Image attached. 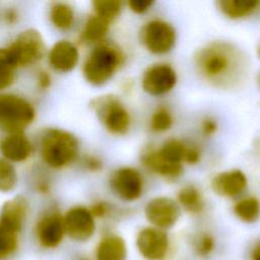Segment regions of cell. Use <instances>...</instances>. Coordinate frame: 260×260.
<instances>
[{
  "label": "cell",
  "mask_w": 260,
  "mask_h": 260,
  "mask_svg": "<svg viewBox=\"0 0 260 260\" xmlns=\"http://www.w3.org/2000/svg\"><path fill=\"white\" fill-rule=\"evenodd\" d=\"M201 149L198 145L196 144H188L187 145V150L185 154V160L184 164L194 166L197 165L201 160Z\"/></svg>",
  "instance_id": "1f68e13d"
},
{
  "label": "cell",
  "mask_w": 260,
  "mask_h": 260,
  "mask_svg": "<svg viewBox=\"0 0 260 260\" xmlns=\"http://www.w3.org/2000/svg\"><path fill=\"white\" fill-rule=\"evenodd\" d=\"M136 246L144 258L148 260H160L167 254L169 237L164 230L146 226L138 232Z\"/></svg>",
  "instance_id": "8fae6325"
},
{
  "label": "cell",
  "mask_w": 260,
  "mask_h": 260,
  "mask_svg": "<svg viewBox=\"0 0 260 260\" xmlns=\"http://www.w3.org/2000/svg\"><path fill=\"white\" fill-rule=\"evenodd\" d=\"M109 185L113 193L126 202L138 200L144 191L143 176L133 167H121L113 171Z\"/></svg>",
  "instance_id": "ba28073f"
},
{
  "label": "cell",
  "mask_w": 260,
  "mask_h": 260,
  "mask_svg": "<svg viewBox=\"0 0 260 260\" xmlns=\"http://www.w3.org/2000/svg\"><path fill=\"white\" fill-rule=\"evenodd\" d=\"M210 187L216 195L232 199L239 197L245 192L248 187V178L242 170H226L212 177Z\"/></svg>",
  "instance_id": "4fadbf2b"
},
{
  "label": "cell",
  "mask_w": 260,
  "mask_h": 260,
  "mask_svg": "<svg viewBox=\"0 0 260 260\" xmlns=\"http://www.w3.org/2000/svg\"><path fill=\"white\" fill-rule=\"evenodd\" d=\"M79 150V142L71 132L59 129H45L40 137V152L44 162L53 169H61L73 162Z\"/></svg>",
  "instance_id": "3957f363"
},
{
  "label": "cell",
  "mask_w": 260,
  "mask_h": 260,
  "mask_svg": "<svg viewBox=\"0 0 260 260\" xmlns=\"http://www.w3.org/2000/svg\"><path fill=\"white\" fill-rule=\"evenodd\" d=\"M93 14L104 18L112 23L121 14L123 9V2L119 0H95L92 1Z\"/></svg>",
  "instance_id": "484cf974"
},
{
  "label": "cell",
  "mask_w": 260,
  "mask_h": 260,
  "mask_svg": "<svg viewBox=\"0 0 260 260\" xmlns=\"http://www.w3.org/2000/svg\"><path fill=\"white\" fill-rule=\"evenodd\" d=\"M195 70L209 85L230 89L246 78L249 62L245 53L226 41H211L194 54Z\"/></svg>",
  "instance_id": "6da1fadb"
},
{
  "label": "cell",
  "mask_w": 260,
  "mask_h": 260,
  "mask_svg": "<svg viewBox=\"0 0 260 260\" xmlns=\"http://www.w3.org/2000/svg\"><path fill=\"white\" fill-rule=\"evenodd\" d=\"M153 1L144 0H130L127 2L128 8L135 14H144L151 9Z\"/></svg>",
  "instance_id": "d6a6232c"
},
{
  "label": "cell",
  "mask_w": 260,
  "mask_h": 260,
  "mask_svg": "<svg viewBox=\"0 0 260 260\" xmlns=\"http://www.w3.org/2000/svg\"><path fill=\"white\" fill-rule=\"evenodd\" d=\"M37 237L45 248L57 247L65 234L64 220L57 211H49L41 216L37 223Z\"/></svg>",
  "instance_id": "5bb4252c"
},
{
  "label": "cell",
  "mask_w": 260,
  "mask_h": 260,
  "mask_svg": "<svg viewBox=\"0 0 260 260\" xmlns=\"http://www.w3.org/2000/svg\"><path fill=\"white\" fill-rule=\"evenodd\" d=\"M177 203L180 208L191 214H199L204 210L205 201L202 191L195 185L187 184L177 193Z\"/></svg>",
  "instance_id": "ffe728a7"
},
{
  "label": "cell",
  "mask_w": 260,
  "mask_h": 260,
  "mask_svg": "<svg viewBox=\"0 0 260 260\" xmlns=\"http://www.w3.org/2000/svg\"><path fill=\"white\" fill-rule=\"evenodd\" d=\"M16 235L0 223V259L6 258L15 251L17 246Z\"/></svg>",
  "instance_id": "f546056e"
},
{
  "label": "cell",
  "mask_w": 260,
  "mask_h": 260,
  "mask_svg": "<svg viewBox=\"0 0 260 260\" xmlns=\"http://www.w3.org/2000/svg\"><path fill=\"white\" fill-rule=\"evenodd\" d=\"M36 110L31 103L15 93H0V127L7 133H23L34 121Z\"/></svg>",
  "instance_id": "5b68a950"
},
{
  "label": "cell",
  "mask_w": 260,
  "mask_h": 260,
  "mask_svg": "<svg viewBox=\"0 0 260 260\" xmlns=\"http://www.w3.org/2000/svg\"><path fill=\"white\" fill-rule=\"evenodd\" d=\"M48 59L54 70L66 73L78 64L79 52L75 44L68 40H61L52 46Z\"/></svg>",
  "instance_id": "2e32d148"
},
{
  "label": "cell",
  "mask_w": 260,
  "mask_h": 260,
  "mask_svg": "<svg viewBox=\"0 0 260 260\" xmlns=\"http://www.w3.org/2000/svg\"><path fill=\"white\" fill-rule=\"evenodd\" d=\"M218 129V124L212 117H205L200 123V131L204 136H212L216 133Z\"/></svg>",
  "instance_id": "e575fe53"
},
{
  "label": "cell",
  "mask_w": 260,
  "mask_h": 260,
  "mask_svg": "<svg viewBox=\"0 0 260 260\" xmlns=\"http://www.w3.org/2000/svg\"><path fill=\"white\" fill-rule=\"evenodd\" d=\"M28 210V203L22 195H16L3 204L0 213V223L17 234L22 229Z\"/></svg>",
  "instance_id": "e0dca14e"
},
{
  "label": "cell",
  "mask_w": 260,
  "mask_h": 260,
  "mask_svg": "<svg viewBox=\"0 0 260 260\" xmlns=\"http://www.w3.org/2000/svg\"><path fill=\"white\" fill-rule=\"evenodd\" d=\"M65 234L75 241H86L94 233L95 221L89 208L74 206L63 217Z\"/></svg>",
  "instance_id": "7c38bea8"
},
{
  "label": "cell",
  "mask_w": 260,
  "mask_h": 260,
  "mask_svg": "<svg viewBox=\"0 0 260 260\" xmlns=\"http://www.w3.org/2000/svg\"><path fill=\"white\" fill-rule=\"evenodd\" d=\"M90 108L105 129L116 136L125 135L131 127V115L115 94L107 93L94 98Z\"/></svg>",
  "instance_id": "277c9868"
},
{
  "label": "cell",
  "mask_w": 260,
  "mask_h": 260,
  "mask_svg": "<svg viewBox=\"0 0 260 260\" xmlns=\"http://www.w3.org/2000/svg\"><path fill=\"white\" fill-rule=\"evenodd\" d=\"M187 143L179 138L171 137L162 142V144L157 147L160 155L171 164L184 165L185 154L187 150Z\"/></svg>",
  "instance_id": "cb8c5ba5"
},
{
  "label": "cell",
  "mask_w": 260,
  "mask_h": 260,
  "mask_svg": "<svg viewBox=\"0 0 260 260\" xmlns=\"http://www.w3.org/2000/svg\"><path fill=\"white\" fill-rule=\"evenodd\" d=\"M178 81L175 68L165 62L149 65L142 73L141 87L149 95L161 96L171 92Z\"/></svg>",
  "instance_id": "9c48e42d"
},
{
  "label": "cell",
  "mask_w": 260,
  "mask_h": 260,
  "mask_svg": "<svg viewBox=\"0 0 260 260\" xmlns=\"http://www.w3.org/2000/svg\"><path fill=\"white\" fill-rule=\"evenodd\" d=\"M93 217H104L111 211V206L108 202L98 201L89 208Z\"/></svg>",
  "instance_id": "d590c367"
},
{
  "label": "cell",
  "mask_w": 260,
  "mask_h": 260,
  "mask_svg": "<svg viewBox=\"0 0 260 260\" xmlns=\"http://www.w3.org/2000/svg\"><path fill=\"white\" fill-rule=\"evenodd\" d=\"M17 172L13 164L0 156V192H11L17 184Z\"/></svg>",
  "instance_id": "83f0119b"
},
{
  "label": "cell",
  "mask_w": 260,
  "mask_h": 260,
  "mask_svg": "<svg viewBox=\"0 0 260 260\" xmlns=\"http://www.w3.org/2000/svg\"><path fill=\"white\" fill-rule=\"evenodd\" d=\"M16 66L6 48H0V90L9 87L15 78Z\"/></svg>",
  "instance_id": "f1b7e54d"
},
{
  "label": "cell",
  "mask_w": 260,
  "mask_h": 260,
  "mask_svg": "<svg viewBox=\"0 0 260 260\" xmlns=\"http://www.w3.org/2000/svg\"><path fill=\"white\" fill-rule=\"evenodd\" d=\"M2 156L11 162L26 160L32 153V144L23 133L7 134L0 141Z\"/></svg>",
  "instance_id": "ac0fdd59"
},
{
  "label": "cell",
  "mask_w": 260,
  "mask_h": 260,
  "mask_svg": "<svg viewBox=\"0 0 260 260\" xmlns=\"http://www.w3.org/2000/svg\"><path fill=\"white\" fill-rule=\"evenodd\" d=\"M45 49L43 36L36 28H26L20 31L6 48L16 68L29 66L42 59Z\"/></svg>",
  "instance_id": "52a82bcc"
},
{
  "label": "cell",
  "mask_w": 260,
  "mask_h": 260,
  "mask_svg": "<svg viewBox=\"0 0 260 260\" xmlns=\"http://www.w3.org/2000/svg\"><path fill=\"white\" fill-rule=\"evenodd\" d=\"M127 249L124 240L117 235H109L96 247L98 260H126Z\"/></svg>",
  "instance_id": "44dd1931"
},
{
  "label": "cell",
  "mask_w": 260,
  "mask_h": 260,
  "mask_svg": "<svg viewBox=\"0 0 260 260\" xmlns=\"http://www.w3.org/2000/svg\"><path fill=\"white\" fill-rule=\"evenodd\" d=\"M82 166L88 172L96 173L103 169V160L96 155L88 154L82 158Z\"/></svg>",
  "instance_id": "836d02e7"
},
{
  "label": "cell",
  "mask_w": 260,
  "mask_h": 260,
  "mask_svg": "<svg viewBox=\"0 0 260 260\" xmlns=\"http://www.w3.org/2000/svg\"><path fill=\"white\" fill-rule=\"evenodd\" d=\"M194 249L200 256H208L214 249V239L207 233L200 234L194 244Z\"/></svg>",
  "instance_id": "4dcf8cb0"
},
{
  "label": "cell",
  "mask_w": 260,
  "mask_h": 260,
  "mask_svg": "<svg viewBox=\"0 0 260 260\" xmlns=\"http://www.w3.org/2000/svg\"><path fill=\"white\" fill-rule=\"evenodd\" d=\"M144 214L151 226L165 231L177 223L181 215V208L175 199L168 196H156L146 203Z\"/></svg>",
  "instance_id": "30bf717a"
},
{
  "label": "cell",
  "mask_w": 260,
  "mask_h": 260,
  "mask_svg": "<svg viewBox=\"0 0 260 260\" xmlns=\"http://www.w3.org/2000/svg\"><path fill=\"white\" fill-rule=\"evenodd\" d=\"M140 161L146 170L168 181L177 180L183 173V166L166 160L158 152L157 147H145L140 154Z\"/></svg>",
  "instance_id": "9a60e30c"
},
{
  "label": "cell",
  "mask_w": 260,
  "mask_h": 260,
  "mask_svg": "<svg viewBox=\"0 0 260 260\" xmlns=\"http://www.w3.org/2000/svg\"><path fill=\"white\" fill-rule=\"evenodd\" d=\"M253 260H260V246H258L253 254Z\"/></svg>",
  "instance_id": "f35d334b"
},
{
  "label": "cell",
  "mask_w": 260,
  "mask_h": 260,
  "mask_svg": "<svg viewBox=\"0 0 260 260\" xmlns=\"http://www.w3.org/2000/svg\"><path fill=\"white\" fill-rule=\"evenodd\" d=\"M50 20L55 27L68 29L74 22V10L67 3H54L50 9Z\"/></svg>",
  "instance_id": "d4e9b609"
},
{
  "label": "cell",
  "mask_w": 260,
  "mask_h": 260,
  "mask_svg": "<svg viewBox=\"0 0 260 260\" xmlns=\"http://www.w3.org/2000/svg\"><path fill=\"white\" fill-rule=\"evenodd\" d=\"M38 84L41 88H48L51 85V75L49 74V72L42 70L39 72L38 74Z\"/></svg>",
  "instance_id": "8d00e7d4"
},
{
  "label": "cell",
  "mask_w": 260,
  "mask_h": 260,
  "mask_svg": "<svg viewBox=\"0 0 260 260\" xmlns=\"http://www.w3.org/2000/svg\"><path fill=\"white\" fill-rule=\"evenodd\" d=\"M215 4L219 12L232 20L249 17L260 6L259 1L251 0H218Z\"/></svg>",
  "instance_id": "d6986e66"
},
{
  "label": "cell",
  "mask_w": 260,
  "mask_h": 260,
  "mask_svg": "<svg viewBox=\"0 0 260 260\" xmlns=\"http://www.w3.org/2000/svg\"><path fill=\"white\" fill-rule=\"evenodd\" d=\"M233 209L240 220L252 223L260 216V200L255 196L243 197L235 203Z\"/></svg>",
  "instance_id": "603a6c76"
},
{
  "label": "cell",
  "mask_w": 260,
  "mask_h": 260,
  "mask_svg": "<svg viewBox=\"0 0 260 260\" xmlns=\"http://www.w3.org/2000/svg\"><path fill=\"white\" fill-rule=\"evenodd\" d=\"M174 124V116L171 110L165 106L157 107L149 119V128L154 133H165Z\"/></svg>",
  "instance_id": "4316f807"
},
{
  "label": "cell",
  "mask_w": 260,
  "mask_h": 260,
  "mask_svg": "<svg viewBox=\"0 0 260 260\" xmlns=\"http://www.w3.org/2000/svg\"><path fill=\"white\" fill-rule=\"evenodd\" d=\"M139 39L144 49L150 54L161 56L170 53L177 41L175 27L161 18H152L140 28Z\"/></svg>",
  "instance_id": "8992f818"
},
{
  "label": "cell",
  "mask_w": 260,
  "mask_h": 260,
  "mask_svg": "<svg viewBox=\"0 0 260 260\" xmlns=\"http://www.w3.org/2000/svg\"><path fill=\"white\" fill-rule=\"evenodd\" d=\"M125 60L123 49L118 44L105 40L94 45L86 56L82 65L83 76L92 85H104L121 69Z\"/></svg>",
  "instance_id": "7a4b0ae2"
},
{
  "label": "cell",
  "mask_w": 260,
  "mask_h": 260,
  "mask_svg": "<svg viewBox=\"0 0 260 260\" xmlns=\"http://www.w3.org/2000/svg\"><path fill=\"white\" fill-rule=\"evenodd\" d=\"M257 55H258V57H259V59H260V45H259L258 50H257Z\"/></svg>",
  "instance_id": "ab89813d"
},
{
  "label": "cell",
  "mask_w": 260,
  "mask_h": 260,
  "mask_svg": "<svg viewBox=\"0 0 260 260\" xmlns=\"http://www.w3.org/2000/svg\"><path fill=\"white\" fill-rule=\"evenodd\" d=\"M111 23L104 18L92 14L87 18L81 31V39L84 43L96 45L105 41Z\"/></svg>",
  "instance_id": "7402d4cb"
},
{
  "label": "cell",
  "mask_w": 260,
  "mask_h": 260,
  "mask_svg": "<svg viewBox=\"0 0 260 260\" xmlns=\"http://www.w3.org/2000/svg\"><path fill=\"white\" fill-rule=\"evenodd\" d=\"M254 148L257 151V153L260 155V136H258L255 139V143H254Z\"/></svg>",
  "instance_id": "74e56055"
}]
</instances>
